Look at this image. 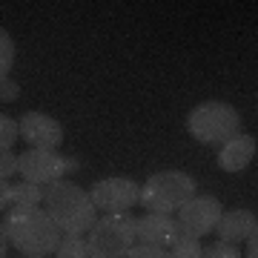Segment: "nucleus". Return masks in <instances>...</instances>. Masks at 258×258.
Masks as SVG:
<instances>
[{"label": "nucleus", "instance_id": "f257e3e1", "mask_svg": "<svg viewBox=\"0 0 258 258\" xmlns=\"http://www.w3.org/2000/svg\"><path fill=\"white\" fill-rule=\"evenodd\" d=\"M3 232L20 255L35 258L55 255L63 238V232L57 230L43 207H9V212L3 215Z\"/></svg>", "mask_w": 258, "mask_h": 258}, {"label": "nucleus", "instance_id": "f03ea898", "mask_svg": "<svg viewBox=\"0 0 258 258\" xmlns=\"http://www.w3.org/2000/svg\"><path fill=\"white\" fill-rule=\"evenodd\" d=\"M43 204H46L49 218L57 224V230L63 235H86L98 221V212H95L89 192L78 184H69V181L49 184Z\"/></svg>", "mask_w": 258, "mask_h": 258}, {"label": "nucleus", "instance_id": "7ed1b4c3", "mask_svg": "<svg viewBox=\"0 0 258 258\" xmlns=\"http://www.w3.org/2000/svg\"><path fill=\"white\" fill-rule=\"evenodd\" d=\"M186 132L207 147L227 144L235 135H241V115L235 106L224 101H204L186 115Z\"/></svg>", "mask_w": 258, "mask_h": 258}, {"label": "nucleus", "instance_id": "20e7f679", "mask_svg": "<svg viewBox=\"0 0 258 258\" xmlns=\"http://www.w3.org/2000/svg\"><path fill=\"white\" fill-rule=\"evenodd\" d=\"M195 195V178L186 175L184 169H164L147 178V184L141 186L138 204L147 212L158 215H172L184 201Z\"/></svg>", "mask_w": 258, "mask_h": 258}, {"label": "nucleus", "instance_id": "39448f33", "mask_svg": "<svg viewBox=\"0 0 258 258\" xmlns=\"http://www.w3.org/2000/svg\"><path fill=\"white\" fill-rule=\"evenodd\" d=\"M135 247V218L129 212H106L86 232L89 258H126Z\"/></svg>", "mask_w": 258, "mask_h": 258}, {"label": "nucleus", "instance_id": "423d86ee", "mask_svg": "<svg viewBox=\"0 0 258 258\" xmlns=\"http://www.w3.org/2000/svg\"><path fill=\"white\" fill-rule=\"evenodd\" d=\"M81 164L75 158H63L52 149H32L29 147L23 155H18V172L23 181L37 186H49L55 181H63L66 172H78Z\"/></svg>", "mask_w": 258, "mask_h": 258}, {"label": "nucleus", "instance_id": "0eeeda50", "mask_svg": "<svg viewBox=\"0 0 258 258\" xmlns=\"http://www.w3.org/2000/svg\"><path fill=\"white\" fill-rule=\"evenodd\" d=\"M221 212H224V207L218 198H212V195H192L189 201H184L178 207L175 221L186 235L201 238V235L215 232V224L221 218Z\"/></svg>", "mask_w": 258, "mask_h": 258}, {"label": "nucleus", "instance_id": "6e6552de", "mask_svg": "<svg viewBox=\"0 0 258 258\" xmlns=\"http://www.w3.org/2000/svg\"><path fill=\"white\" fill-rule=\"evenodd\" d=\"M141 186L132 178H103L89 189L95 210L101 212H129L138 204Z\"/></svg>", "mask_w": 258, "mask_h": 258}, {"label": "nucleus", "instance_id": "1a4fd4ad", "mask_svg": "<svg viewBox=\"0 0 258 258\" xmlns=\"http://www.w3.org/2000/svg\"><path fill=\"white\" fill-rule=\"evenodd\" d=\"M18 132L32 149H52L55 152L63 144V126L46 112H26L18 120Z\"/></svg>", "mask_w": 258, "mask_h": 258}, {"label": "nucleus", "instance_id": "9d476101", "mask_svg": "<svg viewBox=\"0 0 258 258\" xmlns=\"http://www.w3.org/2000/svg\"><path fill=\"white\" fill-rule=\"evenodd\" d=\"M178 232H184L178 227L172 215H158V212H147L135 218V244H147V247H169L178 238Z\"/></svg>", "mask_w": 258, "mask_h": 258}, {"label": "nucleus", "instance_id": "9b49d317", "mask_svg": "<svg viewBox=\"0 0 258 258\" xmlns=\"http://www.w3.org/2000/svg\"><path fill=\"white\" fill-rule=\"evenodd\" d=\"M215 232H218V241H227V244H241L247 241L249 235L258 232V218L252 210H230L221 212V218L215 224Z\"/></svg>", "mask_w": 258, "mask_h": 258}, {"label": "nucleus", "instance_id": "f8f14e48", "mask_svg": "<svg viewBox=\"0 0 258 258\" xmlns=\"http://www.w3.org/2000/svg\"><path fill=\"white\" fill-rule=\"evenodd\" d=\"M252 158H255V138L252 135H235L218 149V166L224 172H241L244 166H249Z\"/></svg>", "mask_w": 258, "mask_h": 258}, {"label": "nucleus", "instance_id": "ddd939ff", "mask_svg": "<svg viewBox=\"0 0 258 258\" xmlns=\"http://www.w3.org/2000/svg\"><path fill=\"white\" fill-rule=\"evenodd\" d=\"M43 195H46V186H37V184H23L12 186L9 192V207H40L43 204Z\"/></svg>", "mask_w": 258, "mask_h": 258}, {"label": "nucleus", "instance_id": "4468645a", "mask_svg": "<svg viewBox=\"0 0 258 258\" xmlns=\"http://www.w3.org/2000/svg\"><path fill=\"white\" fill-rule=\"evenodd\" d=\"M166 249H169L172 258H201V252H204L201 238H192V235H186V232H178V238Z\"/></svg>", "mask_w": 258, "mask_h": 258}, {"label": "nucleus", "instance_id": "2eb2a0df", "mask_svg": "<svg viewBox=\"0 0 258 258\" xmlns=\"http://www.w3.org/2000/svg\"><path fill=\"white\" fill-rule=\"evenodd\" d=\"M55 258H89L86 238H81V235H63L55 249Z\"/></svg>", "mask_w": 258, "mask_h": 258}, {"label": "nucleus", "instance_id": "dca6fc26", "mask_svg": "<svg viewBox=\"0 0 258 258\" xmlns=\"http://www.w3.org/2000/svg\"><path fill=\"white\" fill-rule=\"evenodd\" d=\"M12 66H15V40L6 29H0V81L9 78Z\"/></svg>", "mask_w": 258, "mask_h": 258}, {"label": "nucleus", "instance_id": "f3484780", "mask_svg": "<svg viewBox=\"0 0 258 258\" xmlns=\"http://www.w3.org/2000/svg\"><path fill=\"white\" fill-rule=\"evenodd\" d=\"M20 138L18 132V120L9 115H0V149H12V144Z\"/></svg>", "mask_w": 258, "mask_h": 258}, {"label": "nucleus", "instance_id": "a211bd4d", "mask_svg": "<svg viewBox=\"0 0 258 258\" xmlns=\"http://www.w3.org/2000/svg\"><path fill=\"white\" fill-rule=\"evenodd\" d=\"M201 258H241V252H238L235 244H227V241H212V244H207V249L201 252Z\"/></svg>", "mask_w": 258, "mask_h": 258}, {"label": "nucleus", "instance_id": "6ab92c4d", "mask_svg": "<svg viewBox=\"0 0 258 258\" xmlns=\"http://www.w3.org/2000/svg\"><path fill=\"white\" fill-rule=\"evenodd\" d=\"M18 172V155L12 149H0V181H9Z\"/></svg>", "mask_w": 258, "mask_h": 258}, {"label": "nucleus", "instance_id": "aec40b11", "mask_svg": "<svg viewBox=\"0 0 258 258\" xmlns=\"http://www.w3.org/2000/svg\"><path fill=\"white\" fill-rule=\"evenodd\" d=\"M126 258H172L169 249L164 247H147V244H135V247L126 252Z\"/></svg>", "mask_w": 258, "mask_h": 258}, {"label": "nucleus", "instance_id": "412c9836", "mask_svg": "<svg viewBox=\"0 0 258 258\" xmlns=\"http://www.w3.org/2000/svg\"><path fill=\"white\" fill-rule=\"evenodd\" d=\"M18 98H20V83L12 81V78H3V81H0V101L15 103Z\"/></svg>", "mask_w": 258, "mask_h": 258}, {"label": "nucleus", "instance_id": "4be33fe9", "mask_svg": "<svg viewBox=\"0 0 258 258\" xmlns=\"http://www.w3.org/2000/svg\"><path fill=\"white\" fill-rule=\"evenodd\" d=\"M9 192H12V184L9 181H0V212L9 210Z\"/></svg>", "mask_w": 258, "mask_h": 258}, {"label": "nucleus", "instance_id": "5701e85b", "mask_svg": "<svg viewBox=\"0 0 258 258\" xmlns=\"http://www.w3.org/2000/svg\"><path fill=\"white\" fill-rule=\"evenodd\" d=\"M247 258H258V235L247 238Z\"/></svg>", "mask_w": 258, "mask_h": 258}, {"label": "nucleus", "instance_id": "b1692460", "mask_svg": "<svg viewBox=\"0 0 258 258\" xmlns=\"http://www.w3.org/2000/svg\"><path fill=\"white\" fill-rule=\"evenodd\" d=\"M6 249H9V238L3 232V224H0V258H6Z\"/></svg>", "mask_w": 258, "mask_h": 258}, {"label": "nucleus", "instance_id": "393cba45", "mask_svg": "<svg viewBox=\"0 0 258 258\" xmlns=\"http://www.w3.org/2000/svg\"><path fill=\"white\" fill-rule=\"evenodd\" d=\"M20 258H35V255H20Z\"/></svg>", "mask_w": 258, "mask_h": 258}]
</instances>
